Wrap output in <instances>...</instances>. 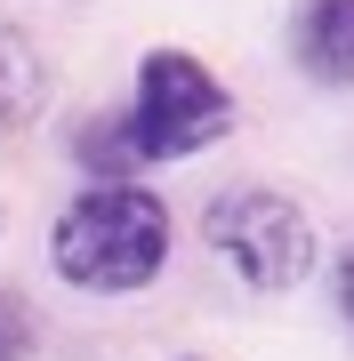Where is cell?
<instances>
[{
    "instance_id": "cell-5",
    "label": "cell",
    "mask_w": 354,
    "mask_h": 361,
    "mask_svg": "<svg viewBox=\"0 0 354 361\" xmlns=\"http://www.w3.org/2000/svg\"><path fill=\"white\" fill-rule=\"evenodd\" d=\"M49 104V56L16 25H0V137H25Z\"/></svg>"
},
{
    "instance_id": "cell-6",
    "label": "cell",
    "mask_w": 354,
    "mask_h": 361,
    "mask_svg": "<svg viewBox=\"0 0 354 361\" xmlns=\"http://www.w3.org/2000/svg\"><path fill=\"white\" fill-rule=\"evenodd\" d=\"M33 345H40V322H33L25 289H8V281H0V361H25Z\"/></svg>"
},
{
    "instance_id": "cell-4",
    "label": "cell",
    "mask_w": 354,
    "mask_h": 361,
    "mask_svg": "<svg viewBox=\"0 0 354 361\" xmlns=\"http://www.w3.org/2000/svg\"><path fill=\"white\" fill-rule=\"evenodd\" d=\"M290 56L314 89H354V0H298Z\"/></svg>"
},
{
    "instance_id": "cell-2",
    "label": "cell",
    "mask_w": 354,
    "mask_h": 361,
    "mask_svg": "<svg viewBox=\"0 0 354 361\" xmlns=\"http://www.w3.org/2000/svg\"><path fill=\"white\" fill-rule=\"evenodd\" d=\"M49 265L65 289L89 297H137L170 265V201L153 185H89L57 209Z\"/></svg>"
},
{
    "instance_id": "cell-1",
    "label": "cell",
    "mask_w": 354,
    "mask_h": 361,
    "mask_svg": "<svg viewBox=\"0 0 354 361\" xmlns=\"http://www.w3.org/2000/svg\"><path fill=\"white\" fill-rule=\"evenodd\" d=\"M234 121L242 113L225 97V80L194 49H145L137 56V97L113 121H81L73 129V161L97 185H137L161 161H194L210 145H225Z\"/></svg>"
},
{
    "instance_id": "cell-3",
    "label": "cell",
    "mask_w": 354,
    "mask_h": 361,
    "mask_svg": "<svg viewBox=\"0 0 354 361\" xmlns=\"http://www.w3.org/2000/svg\"><path fill=\"white\" fill-rule=\"evenodd\" d=\"M201 241H210V257L234 265V281L258 289V297L298 289L306 273H314V257H322L306 201L274 193V185H234V193H218L201 209Z\"/></svg>"
},
{
    "instance_id": "cell-7",
    "label": "cell",
    "mask_w": 354,
    "mask_h": 361,
    "mask_svg": "<svg viewBox=\"0 0 354 361\" xmlns=\"http://www.w3.org/2000/svg\"><path fill=\"white\" fill-rule=\"evenodd\" d=\"M330 305H338V322L354 329V241L330 257Z\"/></svg>"
}]
</instances>
